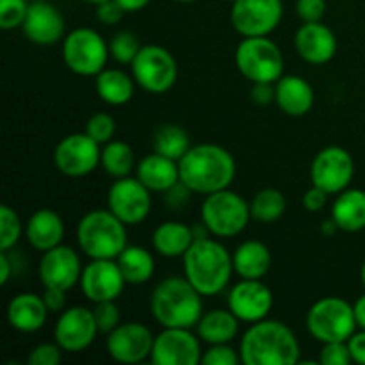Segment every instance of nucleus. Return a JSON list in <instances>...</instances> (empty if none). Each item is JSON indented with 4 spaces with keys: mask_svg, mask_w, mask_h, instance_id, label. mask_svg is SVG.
I'll list each match as a JSON object with an SVG mask.
<instances>
[{
    "mask_svg": "<svg viewBox=\"0 0 365 365\" xmlns=\"http://www.w3.org/2000/svg\"><path fill=\"white\" fill-rule=\"evenodd\" d=\"M178 168L182 184L195 195L203 196L228 189L237 173L234 155L214 143L191 146L178 160Z\"/></svg>",
    "mask_w": 365,
    "mask_h": 365,
    "instance_id": "1",
    "label": "nucleus"
},
{
    "mask_svg": "<svg viewBox=\"0 0 365 365\" xmlns=\"http://www.w3.org/2000/svg\"><path fill=\"white\" fill-rule=\"evenodd\" d=\"M239 353L245 365H296L302 360L298 337L285 323L262 319L242 334Z\"/></svg>",
    "mask_w": 365,
    "mask_h": 365,
    "instance_id": "2",
    "label": "nucleus"
},
{
    "mask_svg": "<svg viewBox=\"0 0 365 365\" xmlns=\"http://www.w3.org/2000/svg\"><path fill=\"white\" fill-rule=\"evenodd\" d=\"M184 277L203 296H216L228 287L234 271L232 253L212 237L200 239L182 257Z\"/></svg>",
    "mask_w": 365,
    "mask_h": 365,
    "instance_id": "3",
    "label": "nucleus"
},
{
    "mask_svg": "<svg viewBox=\"0 0 365 365\" xmlns=\"http://www.w3.org/2000/svg\"><path fill=\"white\" fill-rule=\"evenodd\" d=\"M150 312L163 328H196L203 316V296L185 277H168L153 289Z\"/></svg>",
    "mask_w": 365,
    "mask_h": 365,
    "instance_id": "4",
    "label": "nucleus"
},
{
    "mask_svg": "<svg viewBox=\"0 0 365 365\" xmlns=\"http://www.w3.org/2000/svg\"><path fill=\"white\" fill-rule=\"evenodd\" d=\"M77 242L89 259L116 260L128 246L127 225L109 209L89 210L77 225Z\"/></svg>",
    "mask_w": 365,
    "mask_h": 365,
    "instance_id": "5",
    "label": "nucleus"
},
{
    "mask_svg": "<svg viewBox=\"0 0 365 365\" xmlns=\"http://www.w3.org/2000/svg\"><path fill=\"white\" fill-rule=\"evenodd\" d=\"M305 324L309 334L321 344L349 341L359 328L353 305L337 296H328L314 303L307 312Z\"/></svg>",
    "mask_w": 365,
    "mask_h": 365,
    "instance_id": "6",
    "label": "nucleus"
},
{
    "mask_svg": "<svg viewBox=\"0 0 365 365\" xmlns=\"http://www.w3.org/2000/svg\"><path fill=\"white\" fill-rule=\"evenodd\" d=\"M250 220V203L230 189L210 192L202 203V221L214 237H237L246 230Z\"/></svg>",
    "mask_w": 365,
    "mask_h": 365,
    "instance_id": "7",
    "label": "nucleus"
},
{
    "mask_svg": "<svg viewBox=\"0 0 365 365\" xmlns=\"http://www.w3.org/2000/svg\"><path fill=\"white\" fill-rule=\"evenodd\" d=\"M235 66L250 82H277L284 75L285 59L277 43L267 36L242 38L235 48Z\"/></svg>",
    "mask_w": 365,
    "mask_h": 365,
    "instance_id": "8",
    "label": "nucleus"
},
{
    "mask_svg": "<svg viewBox=\"0 0 365 365\" xmlns=\"http://www.w3.org/2000/svg\"><path fill=\"white\" fill-rule=\"evenodd\" d=\"M109 57V43L95 29L78 27L64 36L63 61L75 75L96 77L106 70Z\"/></svg>",
    "mask_w": 365,
    "mask_h": 365,
    "instance_id": "9",
    "label": "nucleus"
},
{
    "mask_svg": "<svg viewBox=\"0 0 365 365\" xmlns=\"http://www.w3.org/2000/svg\"><path fill=\"white\" fill-rule=\"evenodd\" d=\"M135 84L152 95L170 91L178 77V66L173 53L160 45H143L130 64Z\"/></svg>",
    "mask_w": 365,
    "mask_h": 365,
    "instance_id": "10",
    "label": "nucleus"
},
{
    "mask_svg": "<svg viewBox=\"0 0 365 365\" xmlns=\"http://www.w3.org/2000/svg\"><path fill=\"white\" fill-rule=\"evenodd\" d=\"M102 145L86 132L68 134L57 143L53 150V164L63 175L71 178L88 177L100 166Z\"/></svg>",
    "mask_w": 365,
    "mask_h": 365,
    "instance_id": "11",
    "label": "nucleus"
},
{
    "mask_svg": "<svg viewBox=\"0 0 365 365\" xmlns=\"http://www.w3.org/2000/svg\"><path fill=\"white\" fill-rule=\"evenodd\" d=\"M107 209L127 227H135L152 210V191L138 177L116 178L107 191Z\"/></svg>",
    "mask_w": 365,
    "mask_h": 365,
    "instance_id": "12",
    "label": "nucleus"
},
{
    "mask_svg": "<svg viewBox=\"0 0 365 365\" xmlns=\"http://www.w3.org/2000/svg\"><path fill=\"white\" fill-rule=\"evenodd\" d=\"M284 16L282 0H235L232 2L230 20L242 38L269 36Z\"/></svg>",
    "mask_w": 365,
    "mask_h": 365,
    "instance_id": "13",
    "label": "nucleus"
},
{
    "mask_svg": "<svg viewBox=\"0 0 365 365\" xmlns=\"http://www.w3.org/2000/svg\"><path fill=\"white\" fill-rule=\"evenodd\" d=\"M355 177V160L342 146H327L314 157L310 180L328 195H339L349 187Z\"/></svg>",
    "mask_w": 365,
    "mask_h": 365,
    "instance_id": "14",
    "label": "nucleus"
},
{
    "mask_svg": "<svg viewBox=\"0 0 365 365\" xmlns=\"http://www.w3.org/2000/svg\"><path fill=\"white\" fill-rule=\"evenodd\" d=\"M202 339L191 328H164L153 341V365H196L202 362Z\"/></svg>",
    "mask_w": 365,
    "mask_h": 365,
    "instance_id": "15",
    "label": "nucleus"
},
{
    "mask_svg": "<svg viewBox=\"0 0 365 365\" xmlns=\"http://www.w3.org/2000/svg\"><path fill=\"white\" fill-rule=\"evenodd\" d=\"M155 335L141 323H121L107 335V355L120 364H141L150 359Z\"/></svg>",
    "mask_w": 365,
    "mask_h": 365,
    "instance_id": "16",
    "label": "nucleus"
},
{
    "mask_svg": "<svg viewBox=\"0 0 365 365\" xmlns=\"http://www.w3.org/2000/svg\"><path fill=\"white\" fill-rule=\"evenodd\" d=\"M98 334L93 309H86L82 305L63 310L53 327V341L66 353L86 351Z\"/></svg>",
    "mask_w": 365,
    "mask_h": 365,
    "instance_id": "17",
    "label": "nucleus"
},
{
    "mask_svg": "<svg viewBox=\"0 0 365 365\" xmlns=\"http://www.w3.org/2000/svg\"><path fill=\"white\" fill-rule=\"evenodd\" d=\"M81 257L70 246L59 245L41 255L38 264V277L43 287L71 291L82 277Z\"/></svg>",
    "mask_w": 365,
    "mask_h": 365,
    "instance_id": "18",
    "label": "nucleus"
},
{
    "mask_svg": "<svg viewBox=\"0 0 365 365\" xmlns=\"http://www.w3.org/2000/svg\"><path fill=\"white\" fill-rule=\"evenodd\" d=\"M81 291L91 303L116 302L123 292L125 282L123 273L116 260L113 259H91L88 266L82 269Z\"/></svg>",
    "mask_w": 365,
    "mask_h": 365,
    "instance_id": "19",
    "label": "nucleus"
},
{
    "mask_svg": "<svg viewBox=\"0 0 365 365\" xmlns=\"http://www.w3.org/2000/svg\"><path fill=\"white\" fill-rule=\"evenodd\" d=\"M228 309L242 323H257L269 316L273 309V291L262 280L242 278L228 291Z\"/></svg>",
    "mask_w": 365,
    "mask_h": 365,
    "instance_id": "20",
    "label": "nucleus"
},
{
    "mask_svg": "<svg viewBox=\"0 0 365 365\" xmlns=\"http://www.w3.org/2000/svg\"><path fill=\"white\" fill-rule=\"evenodd\" d=\"M64 29H66L64 16L56 6L46 0H32L27 18L21 25V31L29 41L43 46L56 45L66 36Z\"/></svg>",
    "mask_w": 365,
    "mask_h": 365,
    "instance_id": "21",
    "label": "nucleus"
},
{
    "mask_svg": "<svg viewBox=\"0 0 365 365\" xmlns=\"http://www.w3.org/2000/svg\"><path fill=\"white\" fill-rule=\"evenodd\" d=\"M294 48L305 63L321 66L330 63L337 53V38L328 25L307 21L296 31Z\"/></svg>",
    "mask_w": 365,
    "mask_h": 365,
    "instance_id": "22",
    "label": "nucleus"
},
{
    "mask_svg": "<svg viewBox=\"0 0 365 365\" xmlns=\"http://www.w3.org/2000/svg\"><path fill=\"white\" fill-rule=\"evenodd\" d=\"M48 314L43 296L36 292H20L7 305V323L21 334H34L45 327Z\"/></svg>",
    "mask_w": 365,
    "mask_h": 365,
    "instance_id": "23",
    "label": "nucleus"
},
{
    "mask_svg": "<svg viewBox=\"0 0 365 365\" xmlns=\"http://www.w3.org/2000/svg\"><path fill=\"white\" fill-rule=\"evenodd\" d=\"M64 221L56 210L39 209L29 217L25 225V239L36 252H48L63 245Z\"/></svg>",
    "mask_w": 365,
    "mask_h": 365,
    "instance_id": "24",
    "label": "nucleus"
},
{
    "mask_svg": "<svg viewBox=\"0 0 365 365\" xmlns=\"http://www.w3.org/2000/svg\"><path fill=\"white\" fill-rule=\"evenodd\" d=\"M274 91H277L274 103L280 107L282 113L289 116H305L314 107L316 96L312 86L299 75H282L274 82Z\"/></svg>",
    "mask_w": 365,
    "mask_h": 365,
    "instance_id": "25",
    "label": "nucleus"
},
{
    "mask_svg": "<svg viewBox=\"0 0 365 365\" xmlns=\"http://www.w3.org/2000/svg\"><path fill=\"white\" fill-rule=\"evenodd\" d=\"M135 177L152 192H166L180 182L178 160L153 152L143 157L135 166Z\"/></svg>",
    "mask_w": 365,
    "mask_h": 365,
    "instance_id": "26",
    "label": "nucleus"
},
{
    "mask_svg": "<svg viewBox=\"0 0 365 365\" xmlns=\"http://www.w3.org/2000/svg\"><path fill=\"white\" fill-rule=\"evenodd\" d=\"M232 260H234L235 274L246 280H262L269 273L271 264H273L269 248L255 239L239 245L232 253Z\"/></svg>",
    "mask_w": 365,
    "mask_h": 365,
    "instance_id": "27",
    "label": "nucleus"
},
{
    "mask_svg": "<svg viewBox=\"0 0 365 365\" xmlns=\"http://www.w3.org/2000/svg\"><path fill=\"white\" fill-rule=\"evenodd\" d=\"M239 323L230 309H214L203 312L196 324V334L207 344H230L239 334Z\"/></svg>",
    "mask_w": 365,
    "mask_h": 365,
    "instance_id": "28",
    "label": "nucleus"
},
{
    "mask_svg": "<svg viewBox=\"0 0 365 365\" xmlns=\"http://www.w3.org/2000/svg\"><path fill=\"white\" fill-rule=\"evenodd\" d=\"M331 220L342 232H360L365 228V191L344 189L331 203Z\"/></svg>",
    "mask_w": 365,
    "mask_h": 365,
    "instance_id": "29",
    "label": "nucleus"
},
{
    "mask_svg": "<svg viewBox=\"0 0 365 365\" xmlns=\"http://www.w3.org/2000/svg\"><path fill=\"white\" fill-rule=\"evenodd\" d=\"M192 242L195 237H192L191 225L180 221H164L152 234L153 250L166 259L184 257Z\"/></svg>",
    "mask_w": 365,
    "mask_h": 365,
    "instance_id": "30",
    "label": "nucleus"
},
{
    "mask_svg": "<svg viewBox=\"0 0 365 365\" xmlns=\"http://www.w3.org/2000/svg\"><path fill=\"white\" fill-rule=\"evenodd\" d=\"M96 95L109 106H125L132 100L135 81L120 68H106L95 77Z\"/></svg>",
    "mask_w": 365,
    "mask_h": 365,
    "instance_id": "31",
    "label": "nucleus"
},
{
    "mask_svg": "<svg viewBox=\"0 0 365 365\" xmlns=\"http://www.w3.org/2000/svg\"><path fill=\"white\" fill-rule=\"evenodd\" d=\"M125 282L128 285H143L152 280L155 273V259L143 246L128 245L116 259Z\"/></svg>",
    "mask_w": 365,
    "mask_h": 365,
    "instance_id": "32",
    "label": "nucleus"
},
{
    "mask_svg": "<svg viewBox=\"0 0 365 365\" xmlns=\"http://www.w3.org/2000/svg\"><path fill=\"white\" fill-rule=\"evenodd\" d=\"M100 166L103 168L109 177L116 178L130 177V173L134 171L135 164L134 150L130 148V145H127L125 141H109L107 145H103L102 148V159H100Z\"/></svg>",
    "mask_w": 365,
    "mask_h": 365,
    "instance_id": "33",
    "label": "nucleus"
},
{
    "mask_svg": "<svg viewBox=\"0 0 365 365\" xmlns=\"http://www.w3.org/2000/svg\"><path fill=\"white\" fill-rule=\"evenodd\" d=\"M191 146L192 145L191 141H189L187 132L175 123H164L153 132V138H152L153 152L170 157V159L180 160Z\"/></svg>",
    "mask_w": 365,
    "mask_h": 365,
    "instance_id": "34",
    "label": "nucleus"
},
{
    "mask_svg": "<svg viewBox=\"0 0 365 365\" xmlns=\"http://www.w3.org/2000/svg\"><path fill=\"white\" fill-rule=\"evenodd\" d=\"M285 209H287V200L280 189L274 187L260 189L250 202L252 220L264 225H271L280 220L285 214Z\"/></svg>",
    "mask_w": 365,
    "mask_h": 365,
    "instance_id": "35",
    "label": "nucleus"
},
{
    "mask_svg": "<svg viewBox=\"0 0 365 365\" xmlns=\"http://www.w3.org/2000/svg\"><path fill=\"white\" fill-rule=\"evenodd\" d=\"M21 234H25V228L20 216L9 205H0V252L13 250Z\"/></svg>",
    "mask_w": 365,
    "mask_h": 365,
    "instance_id": "36",
    "label": "nucleus"
},
{
    "mask_svg": "<svg viewBox=\"0 0 365 365\" xmlns=\"http://www.w3.org/2000/svg\"><path fill=\"white\" fill-rule=\"evenodd\" d=\"M141 43H139L138 36L130 31H120L118 34L113 36L109 41V53L116 63L120 64H132L135 56L141 50Z\"/></svg>",
    "mask_w": 365,
    "mask_h": 365,
    "instance_id": "37",
    "label": "nucleus"
},
{
    "mask_svg": "<svg viewBox=\"0 0 365 365\" xmlns=\"http://www.w3.org/2000/svg\"><path fill=\"white\" fill-rule=\"evenodd\" d=\"M86 134L91 135L98 145H107L116 134V120L109 113H96L86 123Z\"/></svg>",
    "mask_w": 365,
    "mask_h": 365,
    "instance_id": "38",
    "label": "nucleus"
},
{
    "mask_svg": "<svg viewBox=\"0 0 365 365\" xmlns=\"http://www.w3.org/2000/svg\"><path fill=\"white\" fill-rule=\"evenodd\" d=\"M31 4L27 0H0V29L13 31L24 25Z\"/></svg>",
    "mask_w": 365,
    "mask_h": 365,
    "instance_id": "39",
    "label": "nucleus"
},
{
    "mask_svg": "<svg viewBox=\"0 0 365 365\" xmlns=\"http://www.w3.org/2000/svg\"><path fill=\"white\" fill-rule=\"evenodd\" d=\"M93 316H95L100 334L109 335L118 324H121V312L118 309L116 302L95 303V307H93Z\"/></svg>",
    "mask_w": 365,
    "mask_h": 365,
    "instance_id": "40",
    "label": "nucleus"
},
{
    "mask_svg": "<svg viewBox=\"0 0 365 365\" xmlns=\"http://www.w3.org/2000/svg\"><path fill=\"white\" fill-rule=\"evenodd\" d=\"M241 362V353L230 344H210L202 355L203 365H237Z\"/></svg>",
    "mask_w": 365,
    "mask_h": 365,
    "instance_id": "41",
    "label": "nucleus"
},
{
    "mask_svg": "<svg viewBox=\"0 0 365 365\" xmlns=\"http://www.w3.org/2000/svg\"><path fill=\"white\" fill-rule=\"evenodd\" d=\"M321 365H349L353 364L351 351H349L348 341L327 342L319 351Z\"/></svg>",
    "mask_w": 365,
    "mask_h": 365,
    "instance_id": "42",
    "label": "nucleus"
},
{
    "mask_svg": "<svg viewBox=\"0 0 365 365\" xmlns=\"http://www.w3.org/2000/svg\"><path fill=\"white\" fill-rule=\"evenodd\" d=\"M63 359V349L53 342H43V344H38L29 355L27 362L31 365H57Z\"/></svg>",
    "mask_w": 365,
    "mask_h": 365,
    "instance_id": "43",
    "label": "nucleus"
},
{
    "mask_svg": "<svg viewBox=\"0 0 365 365\" xmlns=\"http://www.w3.org/2000/svg\"><path fill=\"white\" fill-rule=\"evenodd\" d=\"M327 13V0H296V14L307 21H321Z\"/></svg>",
    "mask_w": 365,
    "mask_h": 365,
    "instance_id": "44",
    "label": "nucleus"
},
{
    "mask_svg": "<svg viewBox=\"0 0 365 365\" xmlns=\"http://www.w3.org/2000/svg\"><path fill=\"white\" fill-rule=\"evenodd\" d=\"M123 14V7H121L116 0H106V2L96 6V18H98L103 25L120 24Z\"/></svg>",
    "mask_w": 365,
    "mask_h": 365,
    "instance_id": "45",
    "label": "nucleus"
},
{
    "mask_svg": "<svg viewBox=\"0 0 365 365\" xmlns=\"http://www.w3.org/2000/svg\"><path fill=\"white\" fill-rule=\"evenodd\" d=\"M250 96H252V102L255 103V106H269V103H273L274 98H277L274 82H253Z\"/></svg>",
    "mask_w": 365,
    "mask_h": 365,
    "instance_id": "46",
    "label": "nucleus"
},
{
    "mask_svg": "<svg viewBox=\"0 0 365 365\" xmlns=\"http://www.w3.org/2000/svg\"><path fill=\"white\" fill-rule=\"evenodd\" d=\"M328 196L330 195H328L324 189L312 184V187L307 189V192L303 195V207H305L309 212H321V210L327 207Z\"/></svg>",
    "mask_w": 365,
    "mask_h": 365,
    "instance_id": "47",
    "label": "nucleus"
},
{
    "mask_svg": "<svg viewBox=\"0 0 365 365\" xmlns=\"http://www.w3.org/2000/svg\"><path fill=\"white\" fill-rule=\"evenodd\" d=\"M43 299H45V305H46V309H48L50 314H61L63 310H66V303H68L66 291L45 287Z\"/></svg>",
    "mask_w": 365,
    "mask_h": 365,
    "instance_id": "48",
    "label": "nucleus"
},
{
    "mask_svg": "<svg viewBox=\"0 0 365 365\" xmlns=\"http://www.w3.org/2000/svg\"><path fill=\"white\" fill-rule=\"evenodd\" d=\"M191 195H192L191 189L185 187L182 182H178V184L173 185L170 191L164 192V202H166L171 209L178 210L182 205H185V203L189 202V196Z\"/></svg>",
    "mask_w": 365,
    "mask_h": 365,
    "instance_id": "49",
    "label": "nucleus"
},
{
    "mask_svg": "<svg viewBox=\"0 0 365 365\" xmlns=\"http://www.w3.org/2000/svg\"><path fill=\"white\" fill-rule=\"evenodd\" d=\"M349 351H351V359L355 364L365 365V330H356L355 334L349 337L348 341Z\"/></svg>",
    "mask_w": 365,
    "mask_h": 365,
    "instance_id": "50",
    "label": "nucleus"
},
{
    "mask_svg": "<svg viewBox=\"0 0 365 365\" xmlns=\"http://www.w3.org/2000/svg\"><path fill=\"white\" fill-rule=\"evenodd\" d=\"M13 277V262L9 259V252H0V284L6 285Z\"/></svg>",
    "mask_w": 365,
    "mask_h": 365,
    "instance_id": "51",
    "label": "nucleus"
},
{
    "mask_svg": "<svg viewBox=\"0 0 365 365\" xmlns=\"http://www.w3.org/2000/svg\"><path fill=\"white\" fill-rule=\"evenodd\" d=\"M116 2L123 7L125 13H138L148 6L150 0H116Z\"/></svg>",
    "mask_w": 365,
    "mask_h": 365,
    "instance_id": "52",
    "label": "nucleus"
},
{
    "mask_svg": "<svg viewBox=\"0 0 365 365\" xmlns=\"http://www.w3.org/2000/svg\"><path fill=\"white\" fill-rule=\"evenodd\" d=\"M353 309H355V317L359 328L365 330V294L360 296L355 303H353Z\"/></svg>",
    "mask_w": 365,
    "mask_h": 365,
    "instance_id": "53",
    "label": "nucleus"
},
{
    "mask_svg": "<svg viewBox=\"0 0 365 365\" xmlns=\"http://www.w3.org/2000/svg\"><path fill=\"white\" fill-rule=\"evenodd\" d=\"M191 230H192V237H195V241H200V239H207V237H212V234H210L209 227H207L205 223H195L191 225Z\"/></svg>",
    "mask_w": 365,
    "mask_h": 365,
    "instance_id": "54",
    "label": "nucleus"
},
{
    "mask_svg": "<svg viewBox=\"0 0 365 365\" xmlns=\"http://www.w3.org/2000/svg\"><path fill=\"white\" fill-rule=\"evenodd\" d=\"M337 232H339V227H337V223L331 220V217H330V220H327V221H323V223H321V234H323L324 237H334Z\"/></svg>",
    "mask_w": 365,
    "mask_h": 365,
    "instance_id": "55",
    "label": "nucleus"
},
{
    "mask_svg": "<svg viewBox=\"0 0 365 365\" xmlns=\"http://www.w3.org/2000/svg\"><path fill=\"white\" fill-rule=\"evenodd\" d=\"M360 280H362V285L365 287V260H364L362 267H360Z\"/></svg>",
    "mask_w": 365,
    "mask_h": 365,
    "instance_id": "56",
    "label": "nucleus"
},
{
    "mask_svg": "<svg viewBox=\"0 0 365 365\" xmlns=\"http://www.w3.org/2000/svg\"><path fill=\"white\" fill-rule=\"evenodd\" d=\"M82 2H88V4H95V6H98V4L106 2V0H82Z\"/></svg>",
    "mask_w": 365,
    "mask_h": 365,
    "instance_id": "57",
    "label": "nucleus"
},
{
    "mask_svg": "<svg viewBox=\"0 0 365 365\" xmlns=\"http://www.w3.org/2000/svg\"><path fill=\"white\" fill-rule=\"evenodd\" d=\"M175 2H182V4H191V2H196V0H175Z\"/></svg>",
    "mask_w": 365,
    "mask_h": 365,
    "instance_id": "58",
    "label": "nucleus"
},
{
    "mask_svg": "<svg viewBox=\"0 0 365 365\" xmlns=\"http://www.w3.org/2000/svg\"><path fill=\"white\" fill-rule=\"evenodd\" d=\"M227 2H235V0H227Z\"/></svg>",
    "mask_w": 365,
    "mask_h": 365,
    "instance_id": "59",
    "label": "nucleus"
}]
</instances>
